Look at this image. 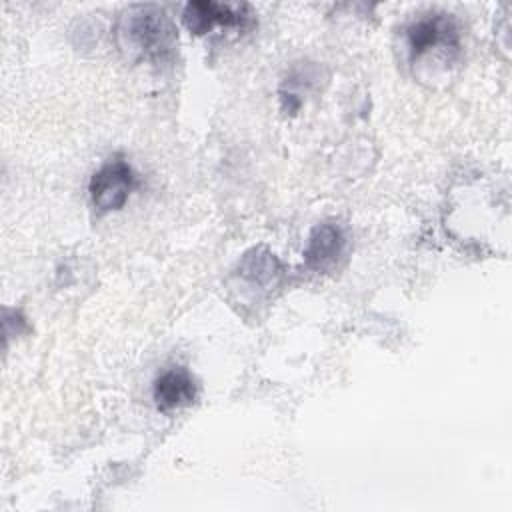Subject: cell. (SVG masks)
Here are the masks:
<instances>
[{"label":"cell","mask_w":512,"mask_h":512,"mask_svg":"<svg viewBox=\"0 0 512 512\" xmlns=\"http://www.w3.org/2000/svg\"><path fill=\"white\" fill-rule=\"evenodd\" d=\"M408 60L414 72L440 64L448 70L460 58V30L452 14L428 12L404 28Z\"/></svg>","instance_id":"cell-2"},{"label":"cell","mask_w":512,"mask_h":512,"mask_svg":"<svg viewBox=\"0 0 512 512\" xmlns=\"http://www.w3.org/2000/svg\"><path fill=\"white\" fill-rule=\"evenodd\" d=\"M182 20L186 28L196 34L204 36L218 28H236L246 30L254 24L252 10L248 4H222L212 0H192L182 10Z\"/></svg>","instance_id":"cell-4"},{"label":"cell","mask_w":512,"mask_h":512,"mask_svg":"<svg viewBox=\"0 0 512 512\" xmlns=\"http://www.w3.org/2000/svg\"><path fill=\"white\" fill-rule=\"evenodd\" d=\"M120 50L136 62L152 66L172 64L178 48V32L164 8L154 4L130 6L116 26Z\"/></svg>","instance_id":"cell-1"},{"label":"cell","mask_w":512,"mask_h":512,"mask_svg":"<svg viewBox=\"0 0 512 512\" xmlns=\"http://www.w3.org/2000/svg\"><path fill=\"white\" fill-rule=\"evenodd\" d=\"M140 186L138 174L120 154L106 160L88 182V192L98 212H112L124 208L130 194Z\"/></svg>","instance_id":"cell-3"},{"label":"cell","mask_w":512,"mask_h":512,"mask_svg":"<svg viewBox=\"0 0 512 512\" xmlns=\"http://www.w3.org/2000/svg\"><path fill=\"white\" fill-rule=\"evenodd\" d=\"M282 274H284V268L280 260L268 248H262V246L248 250L236 266V276L262 292H268L270 288H274L280 282Z\"/></svg>","instance_id":"cell-7"},{"label":"cell","mask_w":512,"mask_h":512,"mask_svg":"<svg viewBox=\"0 0 512 512\" xmlns=\"http://www.w3.org/2000/svg\"><path fill=\"white\" fill-rule=\"evenodd\" d=\"M152 396H154L158 410L170 412V410H176V408H182V406H188L194 402L196 382L186 368L174 366V368L162 372L154 380Z\"/></svg>","instance_id":"cell-6"},{"label":"cell","mask_w":512,"mask_h":512,"mask_svg":"<svg viewBox=\"0 0 512 512\" xmlns=\"http://www.w3.org/2000/svg\"><path fill=\"white\" fill-rule=\"evenodd\" d=\"M346 248V236L340 224L326 220L312 228L306 248H304V264L310 270L324 272L332 268L338 258L344 254Z\"/></svg>","instance_id":"cell-5"}]
</instances>
